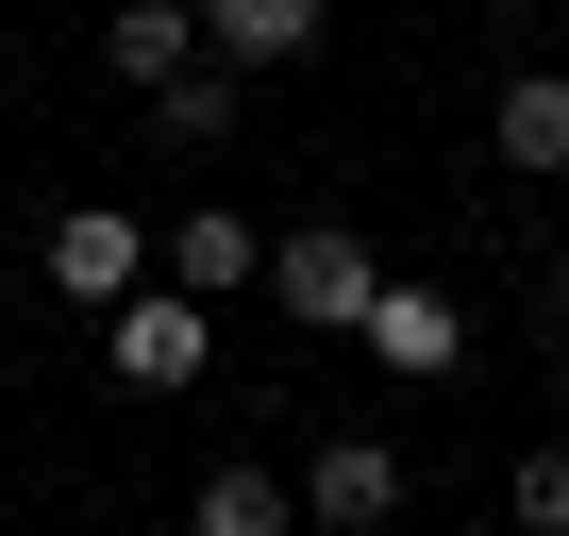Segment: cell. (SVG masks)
I'll list each match as a JSON object with an SVG mask.
<instances>
[{"label":"cell","mask_w":569,"mask_h":536,"mask_svg":"<svg viewBox=\"0 0 569 536\" xmlns=\"http://www.w3.org/2000/svg\"><path fill=\"white\" fill-rule=\"evenodd\" d=\"M268 302L302 319V336H369L386 268H369V235H352V218H302V235H268Z\"/></svg>","instance_id":"1"},{"label":"cell","mask_w":569,"mask_h":536,"mask_svg":"<svg viewBox=\"0 0 569 536\" xmlns=\"http://www.w3.org/2000/svg\"><path fill=\"white\" fill-rule=\"evenodd\" d=\"M101 369H118L134 403H168V386H201V369H218V302H201V286H134V302L101 319Z\"/></svg>","instance_id":"2"},{"label":"cell","mask_w":569,"mask_h":536,"mask_svg":"<svg viewBox=\"0 0 569 536\" xmlns=\"http://www.w3.org/2000/svg\"><path fill=\"white\" fill-rule=\"evenodd\" d=\"M34 268H51V286H68V302H84V319H118V302H134V286H151V268H168V235H151V218H134V201H68V218H51V251H34Z\"/></svg>","instance_id":"3"},{"label":"cell","mask_w":569,"mask_h":536,"mask_svg":"<svg viewBox=\"0 0 569 536\" xmlns=\"http://www.w3.org/2000/svg\"><path fill=\"white\" fill-rule=\"evenodd\" d=\"M302 519H319V536H386V519H402V436L336 419V436L302 453Z\"/></svg>","instance_id":"4"},{"label":"cell","mask_w":569,"mask_h":536,"mask_svg":"<svg viewBox=\"0 0 569 536\" xmlns=\"http://www.w3.org/2000/svg\"><path fill=\"white\" fill-rule=\"evenodd\" d=\"M486 151H502L519 185H569V68H519V85L486 101Z\"/></svg>","instance_id":"5"},{"label":"cell","mask_w":569,"mask_h":536,"mask_svg":"<svg viewBox=\"0 0 569 536\" xmlns=\"http://www.w3.org/2000/svg\"><path fill=\"white\" fill-rule=\"evenodd\" d=\"M101 68L151 101V85H184L201 68V0H118V18H101Z\"/></svg>","instance_id":"6"},{"label":"cell","mask_w":569,"mask_h":536,"mask_svg":"<svg viewBox=\"0 0 569 536\" xmlns=\"http://www.w3.org/2000/svg\"><path fill=\"white\" fill-rule=\"evenodd\" d=\"M184 536H302V486L251 469V453H218V469H201V503H184Z\"/></svg>","instance_id":"7"},{"label":"cell","mask_w":569,"mask_h":536,"mask_svg":"<svg viewBox=\"0 0 569 536\" xmlns=\"http://www.w3.org/2000/svg\"><path fill=\"white\" fill-rule=\"evenodd\" d=\"M201 51L218 68H302L319 51V0H201Z\"/></svg>","instance_id":"8"},{"label":"cell","mask_w":569,"mask_h":536,"mask_svg":"<svg viewBox=\"0 0 569 536\" xmlns=\"http://www.w3.org/2000/svg\"><path fill=\"white\" fill-rule=\"evenodd\" d=\"M168 286H201V302H234V286H268V235H251L234 201H201V218L168 235Z\"/></svg>","instance_id":"9"},{"label":"cell","mask_w":569,"mask_h":536,"mask_svg":"<svg viewBox=\"0 0 569 536\" xmlns=\"http://www.w3.org/2000/svg\"><path fill=\"white\" fill-rule=\"evenodd\" d=\"M234 85H251V68H218V51H201L184 85H151V101H134L151 151H234Z\"/></svg>","instance_id":"10"},{"label":"cell","mask_w":569,"mask_h":536,"mask_svg":"<svg viewBox=\"0 0 569 536\" xmlns=\"http://www.w3.org/2000/svg\"><path fill=\"white\" fill-rule=\"evenodd\" d=\"M369 353H386V369H402V386H436V369H452V353H469V319H452V302H436V286H386V302H369Z\"/></svg>","instance_id":"11"},{"label":"cell","mask_w":569,"mask_h":536,"mask_svg":"<svg viewBox=\"0 0 569 536\" xmlns=\"http://www.w3.org/2000/svg\"><path fill=\"white\" fill-rule=\"evenodd\" d=\"M502 503H519V536H569V436H536V453H519V486H502Z\"/></svg>","instance_id":"12"},{"label":"cell","mask_w":569,"mask_h":536,"mask_svg":"<svg viewBox=\"0 0 569 536\" xmlns=\"http://www.w3.org/2000/svg\"><path fill=\"white\" fill-rule=\"evenodd\" d=\"M552 336H569V268H552Z\"/></svg>","instance_id":"13"}]
</instances>
